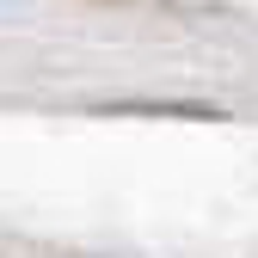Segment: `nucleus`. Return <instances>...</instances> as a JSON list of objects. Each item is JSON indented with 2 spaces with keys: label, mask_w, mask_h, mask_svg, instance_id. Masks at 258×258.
<instances>
[]
</instances>
